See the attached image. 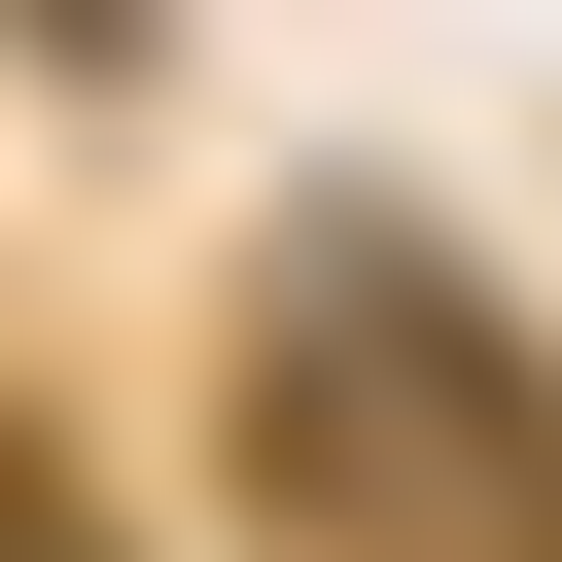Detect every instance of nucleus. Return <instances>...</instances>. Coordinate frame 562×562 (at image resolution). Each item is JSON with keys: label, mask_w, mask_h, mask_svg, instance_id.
I'll list each match as a JSON object with an SVG mask.
<instances>
[{"label": "nucleus", "mask_w": 562, "mask_h": 562, "mask_svg": "<svg viewBox=\"0 0 562 562\" xmlns=\"http://www.w3.org/2000/svg\"><path fill=\"white\" fill-rule=\"evenodd\" d=\"M0 562H105V527H70V457H0Z\"/></svg>", "instance_id": "1"}]
</instances>
